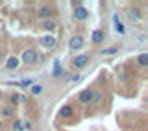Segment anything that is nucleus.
Here are the masks:
<instances>
[{"mask_svg":"<svg viewBox=\"0 0 148 131\" xmlns=\"http://www.w3.org/2000/svg\"><path fill=\"white\" fill-rule=\"evenodd\" d=\"M83 46V39L82 37H74V39H71V48L72 50H80Z\"/></svg>","mask_w":148,"mask_h":131,"instance_id":"423d86ee","label":"nucleus"},{"mask_svg":"<svg viewBox=\"0 0 148 131\" xmlns=\"http://www.w3.org/2000/svg\"><path fill=\"white\" fill-rule=\"evenodd\" d=\"M100 92H92V102H100Z\"/></svg>","mask_w":148,"mask_h":131,"instance_id":"aec40b11","label":"nucleus"},{"mask_svg":"<svg viewBox=\"0 0 148 131\" xmlns=\"http://www.w3.org/2000/svg\"><path fill=\"white\" fill-rule=\"evenodd\" d=\"M87 63H89V55H87V54H80V55H76V57H74V67H76V68L85 67Z\"/></svg>","mask_w":148,"mask_h":131,"instance_id":"7ed1b4c3","label":"nucleus"},{"mask_svg":"<svg viewBox=\"0 0 148 131\" xmlns=\"http://www.w3.org/2000/svg\"><path fill=\"white\" fill-rule=\"evenodd\" d=\"M41 89H43L41 85H34V87H32V94H39V92H41Z\"/></svg>","mask_w":148,"mask_h":131,"instance_id":"f3484780","label":"nucleus"},{"mask_svg":"<svg viewBox=\"0 0 148 131\" xmlns=\"http://www.w3.org/2000/svg\"><path fill=\"white\" fill-rule=\"evenodd\" d=\"M54 24H56V22L50 20V18H45V20H43V26L46 28V30H54Z\"/></svg>","mask_w":148,"mask_h":131,"instance_id":"f8f14e48","label":"nucleus"},{"mask_svg":"<svg viewBox=\"0 0 148 131\" xmlns=\"http://www.w3.org/2000/svg\"><path fill=\"white\" fill-rule=\"evenodd\" d=\"M17 67H18V59H17V57H8L6 68H8V70H15Z\"/></svg>","mask_w":148,"mask_h":131,"instance_id":"0eeeda50","label":"nucleus"},{"mask_svg":"<svg viewBox=\"0 0 148 131\" xmlns=\"http://www.w3.org/2000/svg\"><path fill=\"white\" fill-rule=\"evenodd\" d=\"M102 39H104V31H102V30H95V31H92V43H100Z\"/></svg>","mask_w":148,"mask_h":131,"instance_id":"1a4fd4ad","label":"nucleus"},{"mask_svg":"<svg viewBox=\"0 0 148 131\" xmlns=\"http://www.w3.org/2000/svg\"><path fill=\"white\" fill-rule=\"evenodd\" d=\"M74 17H76L78 20H85V18L89 17V9H85L83 6H76L74 8Z\"/></svg>","mask_w":148,"mask_h":131,"instance_id":"f03ea898","label":"nucleus"},{"mask_svg":"<svg viewBox=\"0 0 148 131\" xmlns=\"http://www.w3.org/2000/svg\"><path fill=\"white\" fill-rule=\"evenodd\" d=\"M13 128H15L17 131H21V129H24V122H22V120H17V122H15V126H13Z\"/></svg>","mask_w":148,"mask_h":131,"instance_id":"dca6fc26","label":"nucleus"},{"mask_svg":"<svg viewBox=\"0 0 148 131\" xmlns=\"http://www.w3.org/2000/svg\"><path fill=\"white\" fill-rule=\"evenodd\" d=\"M48 15H50V8H41L39 9V17L41 18H46Z\"/></svg>","mask_w":148,"mask_h":131,"instance_id":"ddd939ff","label":"nucleus"},{"mask_svg":"<svg viewBox=\"0 0 148 131\" xmlns=\"http://www.w3.org/2000/svg\"><path fill=\"white\" fill-rule=\"evenodd\" d=\"M22 61L28 63V65H32V63H35L37 61V54H35V50H24L22 52Z\"/></svg>","mask_w":148,"mask_h":131,"instance_id":"f257e3e1","label":"nucleus"},{"mask_svg":"<svg viewBox=\"0 0 148 131\" xmlns=\"http://www.w3.org/2000/svg\"><path fill=\"white\" fill-rule=\"evenodd\" d=\"M21 98H22V96H18V94H13V96H11V104H17V102L21 100Z\"/></svg>","mask_w":148,"mask_h":131,"instance_id":"412c9836","label":"nucleus"},{"mask_svg":"<svg viewBox=\"0 0 148 131\" xmlns=\"http://www.w3.org/2000/svg\"><path fill=\"white\" fill-rule=\"evenodd\" d=\"M0 128H2V122H0Z\"/></svg>","mask_w":148,"mask_h":131,"instance_id":"5701e85b","label":"nucleus"},{"mask_svg":"<svg viewBox=\"0 0 148 131\" xmlns=\"http://www.w3.org/2000/svg\"><path fill=\"white\" fill-rule=\"evenodd\" d=\"M115 30L119 31V33H124V26L120 24V20H119V17L115 15Z\"/></svg>","mask_w":148,"mask_h":131,"instance_id":"9b49d317","label":"nucleus"},{"mask_svg":"<svg viewBox=\"0 0 148 131\" xmlns=\"http://www.w3.org/2000/svg\"><path fill=\"white\" fill-rule=\"evenodd\" d=\"M61 74V65H59V61H56L54 65V76H59Z\"/></svg>","mask_w":148,"mask_h":131,"instance_id":"4468645a","label":"nucleus"},{"mask_svg":"<svg viewBox=\"0 0 148 131\" xmlns=\"http://www.w3.org/2000/svg\"><path fill=\"white\" fill-rule=\"evenodd\" d=\"M78 98H80L82 104H89V102H92V91L85 89V91H82L80 94H78Z\"/></svg>","mask_w":148,"mask_h":131,"instance_id":"20e7f679","label":"nucleus"},{"mask_svg":"<svg viewBox=\"0 0 148 131\" xmlns=\"http://www.w3.org/2000/svg\"><path fill=\"white\" fill-rule=\"evenodd\" d=\"M0 59H2V52H0Z\"/></svg>","mask_w":148,"mask_h":131,"instance_id":"4be33fe9","label":"nucleus"},{"mask_svg":"<svg viewBox=\"0 0 148 131\" xmlns=\"http://www.w3.org/2000/svg\"><path fill=\"white\" fill-rule=\"evenodd\" d=\"M32 83H34V79H22V81L17 83V85H21V87H30Z\"/></svg>","mask_w":148,"mask_h":131,"instance_id":"2eb2a0df","label":"nucleus"},{"mask_svg":"<svg viewBox=\"0 0 148 131\" xmlns=\"http://www.w3.org/2000/svg\"><path fill=\"white\" fill-rule=\"evenodd\" d=\"M54 44H56V39L52 35H45L43 39H41V46H43V48H52Z\"/></svg>","mask_w":148,"mask_h":131,"instance_id":"39448f33","label":"nucleus"},{"mask_svg":"<svg viewBox=\"0 0 148 131\" xmlns=\"http://www.w3.org/2000/svg\"><path fill=\"white\" fill-rule=\"evenodd\" d=\"M137 63L141 65V67H146V65H148V55H146V54H141V55L137 57Z\"/></svg>","mask_w":148,"mask_h":131,"instance_id":"9d476101","label":"nucleus"},{"mask_svg":"<svg viewBox=\"0 0 148 131\" xmlns=\"http://www.w3.org/2000/svg\"><path fill=\"white\" fill-rule=\"evenodd\" d=\"M59 115H61L63 118H69V116L72 115V107H71V105H65V107H61V109H59Z\"/></svg>","mask_w":148,"mask_h":131,"instance_id":"6e6552de","label":"nucleus"},{"mask_svg":"<svg viewBox=\"0 0 148 131\" xmlns=\"http://www.w3.org/2000/svg\"><path fill=\"white\" fill-rule=\"evenodd\" d=\"M2 113H4V116H11V115H13V111L9 109V107H4V109H2Z\"/></svg>","mask_w":148,"mask_h":131,"instance_id":"a211bd4d","label":"nucleus"},{"mask_svg":"<svg viewBox=\"0 0 148 131\" xmlns=\"http://www.w3.org/2000/svg\"><path fill=\"white\" fill-rule=\"evenodd\" d=\"M102 54H108V55H111V54H117V48H106Z\"/></svg>","mask_w":148,"mask_h":131,"instance_id":"6ab92c4d","label":"nucleus"}]
</instances>
